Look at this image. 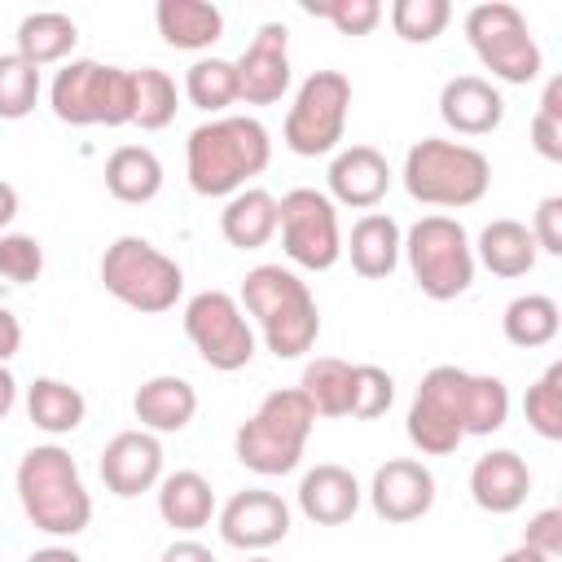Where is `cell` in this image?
Returning <instances> with one entry per match:
<instances>
[{"label":"cell","mask_w":562,"mask_h":562,"mask_svg":"<svg viewBox=\"0 0 562 562\" xmlns=\"http://www.w3.org/2000/svg\"><path fill=\"white\" fill-rule=\"evenodd\" d=\"M509 422V386L492 373L435 364L408 404V443L426 457L457 452L470 435H496Z\"/></svg>","instance_id":"cell-1"},{"label":"cell","mask_w":562,"mask_h":562,"mask_svg":"<svg viewBox=\"0 0 562 562\" xmlns=\"http://www.w3.org/2000/svg\"><path fill=\"white\" fill-rule=\"evenodd\" d=\"M272 162V136L250 114H215L184 140V171L198 198H233Z\"/></svg>","instance_id":"cell-2"},{"label":"cell","mask_w":562,"mask_h":562,"mask_svg":"<svg viewBox=\"0 0 562 562\" xmlns=\"http://www.w3.org/2000/svg\"><path fill=\"white\" fill-rule=\"evenodd\" d=\"M241 312L259 325L263 347L277 360H299L316 347L321 338V307L307 290V281L294 268L281 263H259L241 277Z\"/></svg>","instance_id":"cell-3"},{"label":"cell","mask_w":562,"mask_h":562,"mask_svg":"<svg viewBox=\"0 0 562 562\" xmlns=\"http://www.w3.org/2000/svg\"><path fill=\"white\" fill-rule=\"evenodd\" d=\"M18 501L35 531L44 536H79L92 522V496L83 487L79 461L61 443H35L18 461Z\"/></svg>","instance_id":"cell-4"},{"label":"cell","mask_w":562,"mask_h":562,"mask_svg":"<svg viewBox=\"0 0 562 562\" xmlns=\"http://www.w3.org/2000/svg\"><path fill=\"white\" fill-rule=\"evenodd\" d=\"M400 180H404V189H408L413 202L461 211V206H474V202L487 198V189H492V162H487L483 149H474L465 140L426 136V140L408 145Z\"/></svg>","instance_id":"cell-5"},{"label":"cell","mask_w":562,"mask_h":562,"mask_svg":"<svg viewBox=\"0 0 562 562\" xmlns=\"http://www.w3.org/2000/svg\"><path fill=\"white\" fill-rule=\"evenodd\" d=\"M312 426H316V408L307 404V395L299 386H281V391H268L263 404L237 426L233 452L250 474L277 479L299 470Z\"/></svg>","instance_id":"cell-6"},{"label":"cell","mask_w":562,"mask_h":562,"mask_svg":"<svg viewBox=\"0 0 562 562\" xmlns=\"http://www.w3.org/2000/svg\"><path fill=\"white\" fill-rule=\"evenodd\" d=\"M101 285L105 294H114L123 307L140 312V316H158L171 312L184 294V272L171 255H162L149 237L123 233L105 246L101 255Z\"/></svg>","instance_id":"cell-7"},{"label":"cell","mask_w":562,"mask_h":562,"mask_svg":"<svg viewBox=\"0 0 562 562\" xmlns=\"http://www.w3.org/2000/svg\"><path fill=\"white\" fill-rule=\"evenodd\" d=\"M400 255L408 259V272L417 281V290L435 303L461 299L474 285V241L465 233L461 220L452 215H422L408 233Z\"/></svg>","instance_id":"cell-8"},{"label":"cell","mask_w":562,"mask_h":562,"mask_svg":"<svg viewBox=\"0 0 562 562\" xmlns=\"http://www.w3.org/2000/svg\"><path fill=\"white\" fill-rule=\"evenodd\" d=\"M48 105L70 127H123L132 123V70L92 57L66 61L48 83Z\"/></svg>","instance_id":"cell-9"},{"label":"cell","mask_w":562,"mask_h":562,"mask_svg":"<svg viewBox=\"0 0 562 562\" xmlns=\"http://www.w3.org/2000/svg\"><path fill=\"white\" fill-rule=\"evenodd\" d=\"M465 40L483 70L501 83H531L544 70V53L527 26V18L509 0H483L465 13Z\"/></svg>","instance_id":"cell-10"},{"label":"cell","mask_w":562,"mask_h":562,"mask_svg":"<svg viewBox=\"0 0 562 562\" xmlns=\"http://www.w3.org/2000/svg\"><path fill=\"white\" fill-rule=\"evenodd\" d=\"M347 114H351V79L342 70H312L285 110L281 140L299 158L338 154V140L347 132Z\"/></svg>","instance_id":"cell-11"},{"label":"cell","mask_w":562,"mask_h":562,"mask_svg":"<svg viewBox=\"0 0 562 562\" xmlns=\"http://www.w3.org/2000/svg\"><path fill=\"white\" fill-rule=\"evenodd\" d=\"M184 334H189L193 351L220 373H237L255 360L250 316L241 312V303L228 290H198L184 303Z\"/></svg>","instance_id":"cell-12"},{"label":"cell","mask_w":562,"mask_h":562,"mask_svg":"<svg viewBox=\"0 0 562 562\" xmlns=\"http://www.w3.org/2000/svg\"><path fill=\"white\" fill-rule=\"evenodd\" d=\"M277 228H281V246L285 259L307 268V272H325L342 259V228H338V206L329 202V193L321 189H290L277 198Z\"/></svg>","instance_id":"cell-13"},{"label":"cell","mask_w":562,"mask_h":562,"mask_svg":"<svg viewBox=\"0 0 562 562\" xmlns=\"http://www.w3.org/2000/svg\"><path fill=\"white\" fill-rule=\"evenodd\" d=\"M215 522L228 549L263 553L290 536V505L268 487H241L215 509Z\"/></svg>","instance_id":"cell-14"},{"label":"cell","mask_w":562,"mask_h":562,"mask_svg":"<svg viewBox=\"0 0 562 562\" xmlns=\"http://www.w3.org/2000/svg\"><path fill=\"white\" fill-rule=\"evenodd\" d=\"M237 66V101L277 105L290 92V31L281 22H263Z\"/></svg>","instance_id":"cell-15"},{"label":"cell","mask_w":562,"mask_h":562,"mask_svg":"<svg viewBox=\"0 0 562 562\" xmlns=\"http://www.w3.org/2000/svg\"><path fill=\"white\" fill-rule=\"evenodd\" d=\"M364 496L382 522H417L435 505V474L413 457H391L373 470Z\"/></svg>","instance_id":"cell-16"},{"label":"cell","mask_w":562,"mask_h":562,"mask_svg":"<svg viewBox=\"0 0 562 562\" xmlns=\"http://www.w3.org/2000/svg\"><path fill=\"white\" fill-rule=\"evenodd\" d=\"M97 470H101L105 492H114L119 501H132V496L158 487V479H162V443L149 430H119L101 448Z\"/></svg>","instance_id":"cell-17"},{"label":"cell","mask_w":562,"mask_h":562,"mask_svg":"<svg viewBox=\"0 0 562 562\" xmlns=\"http://www.w3.org/2000/svg\"><path fill=\"white\" fill-rule=\"evenodd\" d=\"M325 180H329V202L334 206L373 211L391 193L395 171H391V162H386L382 149H373V145H347V149H338L329 158Z\"/></svg>","instance_id":"cell-18"},{"label":"cell","mask_w":562,"mask_h":562,"mask_svg":"<svg viewBox=\"0 0 562 562\" xmlns=\"http://www.w3.org/2000/svg\"><path fill=\"white\" fill-rule=\"evenodd\" d=\"M439 119L457 136H487L505 119V97L483 75H452L439 88Z\"/></svg>","instance_id":"cell-19"},{"label":"cell","mask_w":562,"mask_h":562,"mask_svg":"<svg viewBox=\"0 0 562 562\" xmlns=\"http://www.w3.org/2000/svg\"><path fill=\"white\" fill-rule=\"evenodd\" d=\"M360 501H364V487H360V479L347 465L321 461V465H312L299 479V509L316 527H342V522H351L356 509H360Z\"/></svg>","instance_id":"cell-20"},{"label":"cell","mask_w":562,"mask_h":562,"mask_svg":"<svg viewBox=\"0 0 562 562\" xmlns=\"http://www.w3.org/2000/svg\"><path fill=\"white\" fill-rule=\"evenodd\" d=\"M132 413H136L140 430H149V435H180L198 417V391L180 373H154L136 386Z\"/></svg>","instance_id":"cell-21"},{"label":"cell","mask_w":562,"mask_h":562,"mask_svg":"<svg viewBox=\"0 0 562 562\" xmlns=\"http://www.w3.org/2000/svg\"><path fill=\"white\" fill-rule=\"evenodd\" d=\"M531 492V470L514 448H492L470 465V496L487 514H514Z\"/></svg>","instance_id":"cell-22"},{"label":"cell","mask_w":562,"mask_h":562,"mask_svg":"<svg viewBox=\"0 0 562 562\" xmlns=\"http://www.w3.org/2000/svg\"><path fill=\"white\" fill-rule=\"evenodd\" d=\"M400 246H404V228L386 215V211H364L351 224V237L342 241V255L351 259V268L364 281H382L395 272L400 263Z\"/></svg>","instance_id":"cell-23"},{"label":"cell","mask_w":562,"mask_h":562,"mask_svg":"<svg viewBox=\"0 0 562 562\" xmlns=\"http://www.w3.org/2000/svg\"><path fill=\"white\" fill-rule=\"evenodd\" d=\"M158 518L171 527V531H202L211 518H215V487L206 474L198 470H176V474H162L158 479Z\"/></svg>","instance_id":"cell-24"},{"label":"cell","mask_w":562,"mask_h":562,"mask_svg":"<svg viewBox=\"0 0 562 562\" xmlns=\"http://www.w3.org/2000/svg\"><path fill=\"white\" fill-rule=\"evenodd\" d=\"M158 35L180 53H202L224 35V9L206 0H158L154 4Z\"/></svg>","instance_id":"cell-25"},{"label":"cell","mask_w":562,"mask_h":562,"mask_svg":"<svg viewBox=\"0 0 562 562\" xmlns=\"http://www.w3.org/2000/svg\"><path fill=\"white\" fill-rule=\"evenodd\" d=\"M536 259H540V250L522 220H492V224H483V233L474 241V263H483L492 277H505V281L527 277L536 268Z\"/></svg>","instance_id":"cell-26"},{"label":"cell","mask_w":562,"mask_h":562,"mask_svg":"<svg viewBox=\"0 0 562 562\" xmlns=\"http://www.w3.org/2000/svg\"><path fill=\"white\" fill-rule=\"evenodd\" d=\"M220 233L237 250H259L277 237V198L268 189H241L220 211Z\"/></svg>","instance_id":"cell-27"},{"label":"cell","mask_w":562,"mask_h":562,"mask_svg":"<svg viewBox=\"0 0 562 562\" xmlns=\"http://www.w3.org/2000/svg\"><path fill=\"white\" fill-rule=\"evenodd\" d=\"M105 189L127 206L154 202L162 193V158L149 145H119L105 158Z\"/></svg>","instance_id":"cell-28"},{"label":"cell","mask_w":562,"mask_h":562,"mask_svg":"<svg viewBox=\"0 0 562 562\" xmlns=\"http://www.w3.org/2000/svg\"><path fill=\"white\" fill-rule=\"evenodd\" d=\"M18 57H26L31 66H53L61 57H70V48L79 44V26L70 13H57V9H35L18 22Z\"/></svg>","instance_id":"cell-29"},{"label":"cell","mask_w":562,"mask_h":562,"mask_svg":"<svg viewBox=\"0 0 562 562\" xmlns=\"http://www.w3.org/2000/svg\"><path fill=\"white\" fill-rule=\"evenodd\" d=\"M26 417L44 430V435H70L83 426L88 417V400L79 386L61 382V378H35L26 386Z\"/></svg>","instance_id":"cell-30"},{"label":"cell","mask_w":562,"mask_h":562,"mask_svg":"<svg viewBox=\"0 0 562 562\" xmlns=\"http://www.w3.org/2000/svg\"><path fill=\"white\" fill-rule=\"evenodd\" d=\"M501 329L514 347L531 351V347H549L562 329V312L549 294H518L505 303V316H501Z\"/></svg>","instance_id":"cell-31"},{"label":"cell","mask_w":562,"mask_h":562,"mask_svg":"<svg viewBox=\"0 0 562 562\" xmlns=\"http://www.w3.org/2000/svg\"><path fill=\"white\" fill-rule=\"evenodd\" d=\"M299 391L316 408V417H347L351 413V364L338 356H316L303 364Z\"/></svg>","instance_id":"cell-32"},{"label":"cell","mask_w":562,"mask_h":562,"mask_svg":"<svg viewBox=\"0 0 562 562\" xmlns=\"http://www.w3.org/2000/svg\"><path fill=\"white\" fill-rule=\"evenodd\" d=\"M180 110V92L176 79L158 66H140L132 70V123L140 132H162Z\"/></svg>","instance_id":"cell-33"},{"label":"cell","mask_w":562,"mask_h":562,"mask_svg":"<svg viewBox=\"0 0 562 562\" xmlns=\"http://www.w3.org/2000/svg\"><path fill=\"white\" fill-rule=\"evenodd\" d=\"M184 97L193 110L224 114L237 101V66L228 57H198L184 70Z\"/></svg>","instance_id":"cell-34"},{"label":"cell","mask_w":562,"mask_h":562,"mask_svg":"<svg viewBox=\"0 0 562 562\" xmlns=\"http://www.w3.org/2000/svg\"><path fill=\"white\" fill-rule=\"evenodd\" d=\"M522 413H527V426L540 435V439H562V360H553L522 395Z\"/></svg>","instance_id":"cell-35"},{"label":"cell","mask_w":562,"mask_h":562,"mask_svg":"<svg viewBox=\"0 0 562 562\" xmlns=\"http://www.w3.org/2000/svg\"><path fill=\"white\" fill-rule=\"evenodd\" d=\"M452 4L448 0H395L391 4V31L404 44H430L448 31Z\"/></svg>","instance_id":"cell-36"},{"label":"cell","mask_w":562,"mask_h":562,"mask_svg":"<svg viewBox=\"0 0 562 562\" xmlns=\"http://www.w3.org/2000/svg\"><path fill=\"white\" fill-rule=\"evenodd\" d=\"M40 101V66L18 53L0 57V119H26Z\"/></svg>","instance_id":"cell-37"},{"label":"cell","mask_w":562,"mask_h":562,"mask_svg":"<svg viewBox=\"0 0 562 562\" xmlns=\"http://www.w3.org/2000/svg\"><path fill=\"white\" fill-rule=\"evenodd\" d=\"M395 404V378L382 364H351V413L360 422L382 417Z\"/></svg>","instance_id":"cell-38"},{"label":"cell","mask_w":562,"mask_h":562,"mask_svg":"<svg viewBox=\"0 0 562 562\" xmlns=\"http://www.w3.org/2000/svg\"><path fill=\"white\" fill-rule=\"evenodd\" d=\"M303 13L325 18L338 35H369L382 22L378 0H303Z\"/></svg>","instance_id":"cell-39"},{"label":"cell","mask_w":562,"mask_h":562,"mask_svg":"<svg viewBox=\"0 0 562 562\" xmlns=\"http://www.w3.org/2000/svg\"><path fill=\"white\" fill-rule=\"evenodd\" d=\"M531 145L540 158L562 162V79L553 75L540 92V105L531 114Z\"/></svg>","instance_id":"cell-40"},{"label":"cell","mask_w":562,"mask_h":562,"mask_svg":"<svg viewBox=\"0 0 562 562\" xmlns=\"http://www.w3.org/2000/svg\"><path fill=\"white\" fill-rule=\"evenodd\" d=\"M44 272V246L31 233H0V277L13 285H31Z\"/></svg>","instance_id":"cell-41"},{"label":"cell","mask_w":562,"mask_h":562,"mask_svg":"<svg viewBox=\"0 0 562 562\" xmlns=\"http://www.w3.org/2000/svg\"><path fill=\"white\" fill-rule=\"evenodd\" d=\"M522 544L558 562V558H562V509H558V505H549V509L531 514V518H527V527H522Z\"/></svg>","instance_id":"cell-42"},{"label":"cell","mask_w":562,"mask_h":562,"mask_svg":"<svg viewBox=\"0 0 562 562\" xmlns=\"http://www.w3.org/2000/svg\"><path fill=\"white\" fill-rule=\"evenodd\" d=\"M531 241L540 255H562V198L558 193L540 198V206L531 215Z\"/></svg>","instance_id":"cell-43"},{"label":"cell","mask_w":562,"mask_h":562,"mask_svg":"<svg viewBox=\"0 0 562 562\" xmlns=\"http://www.w3.org/2000/svg\"><path fill=\"white\" fill-rule=\"evenodd\" d=\"M18 347H22V321L0 303V364H9L18 356Z\"/></svg>","instance_id":"cell-44"},{"label":"cell","mask_w":562,"mask_h":562,"mask_svg":"<svg viewBox=\"0 0 562 562\" xmlns=\"http://www.w3.org/2000/svg\"><path fill=\"white\" fill-rule=\"evenodd\" d=\"M158 562H215V553L206 544H198V540H171Z\"/></svg>","instance_id":"cell-45"},{"label":"cell","mask_w":562,"mask_h":562,"mask_svg":"<svg viewBox=\"0 0 562 562\" xmlns=\"http://www.w3.org/2000/svg\"><path fill=\"white\" fill-rule=\"evenodd\" d=\"M13 404H18V378L9 373V364H0V422L13 413Z\"/></svg>","instance_id":"cell-46"},{"label":"cell","mask_w":562,"mask_h":562,"mask_svg":"<svg viewBox=\"0 0 562 562\" xmlns=\"http://www.w3.org/2000/svg\"><path fill=\"white\" fill-rule=\"evenodd\" d=\"M13 220H18V189L9 180H0V233H9Z\"/></svg>","instance_id":"cell-47"},{"label":"cell","mask_w":562,"mask_h":562,"mask_svg":"<svg viewBox=\"0 0 562 562\" xmlns=\"http://www.w3.org/2000/svg\"><path fill=\"white\" fill-rule=\"evenodd\" d=\"M26 562H83V558L75 549H66V544H44V549L26 553Z\"/></svg>","instance_id":"cell-48"},{"label":"cell","mask_w":562,"mask_h":562,"mask_svg":"<svg viewBox=\"0 0 562 562\" xmlns=\"http://www.w3.org/2000/svg\"><path fill=\"white\" fill-rule=\"evenodd\" d=\"M501 562H553V558H544V553H536V549H527V544H514Z\"/></svg>","instance_id":"cell-49"},{"label":"cell","mask_w":562,"mask_h":562,"mask_svg":"<svg viewBox=\"0 0 562 562\" xmlns=\"http://www.w3.org/2000/svg\"><path fill=\"white\" fill-rule=\"evenodd\" d=\"M246 562H272V558H263V553H255V558H246Z\"/></svg>","instance_id":"cell-50"}]
</instances>
